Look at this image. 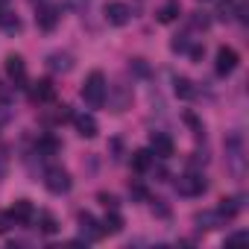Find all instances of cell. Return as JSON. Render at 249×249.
I'll return each mask as SVG.
<instances>
[{
  "instance_id": "31",
  "label": "cell",
  "mask_w": 249,
  "mask_h": 249,
  "mask_svg": "<svg viewBox=\"0 0 249 249\" xmlns=\"http://www.w3.org/2000/svg\"><path fill=\"white\" fill-rule=\"evenodd\" d=\"M100 202H103L106 208H117V196H114V194H100Z\"/></svg>"
},
{
  "instance_id": "30",
  "label": "cell",
  "mask_w": 249,
  "mask_h": 249,
  "mask_svg": "<svg viewBox=\"0 0 249 249\" xmlns=\"http://www.w3.org/2000/svg\"><path fill=\"white\" fill-rule=\"evenodd\" d=\"M129 194H132V196H135V199H144V202H147V199H150V194H147V191H144V188H141V185H132V188H129Z\"/></svg>"
},
{
  "instance_id": "12",
  "label": "cell",
  "mask_w": 249,
  "mask_h": 249,
  "mask_svg": "<svg viewBox=\"0 0 249 249\" xmlns=\"http://www.w3.org/2000/svg\"><path fill=\"white\" fill-rule=\"evenodd\" d=\"M71 120H73V129H76L82 138H97V132H100V123H97V117H94V114H85V111H79V114H71Z\"/></svg>"
},
{
  "instance_id": "4",
  "label": "cell",
  "mask_w": 249,
  "mask_h": 249,
  "mask_svg": "<svg viewBox=\"0 0 249 249\" xmlns=\"http://www.w3.org/2000/svg\"><path fill=\"white\" fill-rule=\"evenodd\" d=\"M3 68H6V76H9L12 88H27V85H30V76H27V62H24V56H18V53H9V56H6V62H3Z\"/></svg>"
},
{
  "instance_id": "19",
  "label": "cell",
  "mask_w": 249,
  "mask_h": 249,
  "mask_svg": "<svg viewBox=\"0 0 249 249\" xmlns=\"http://www.w3.org/2000/svg\"><path fill=\"white\" fill-rule=\"evenodd\" d=\"M129 161H132V170H135V173H147V170L153 167V161H156V156H153L150 150H135Z\"/></svg>"
},
{
  "instance_id": "24",
  "label": "cell",
  "mask_w": 249,
  "mask_h": 249,
  "mask_svg": "<svg viewBox=\"0 0 249 249\" xmlns=\"http://www.w3.org/2000/svg\"><path fill=\"white\" fill-rule=\"evenodd\" d=\"M188 47H191L188 36H176V38L170 41V50H173V53H188Z\"/></svg>"
},
{
  "instance_id": "2",
  "label": "cell",
  "mask_w": 249,
  "mask_h": 249,
  "mask_svg": "<svg viewBox=\"0 0 249 249\" xmlns=\"http://www.w3.org/2000/svg\"><path fill=\"white\" fill-rule=\"evenodd\" d=\"M106 97H108V82L100 71H91L82 82V100L88 108H103L106 106Z\"/></svg>"
},
{
  "instance_id": "9",
  "label": "cell",
  "mask_w": 249,
  "mask_h": 249,
  "mask_svg": "<svg viewBox=\"0 0 249 249\" xmlns=\"http://www.w3.org/2000/svg\"><path fill=\"white\" fill-rule=\"evenodd\" d=\"M150 153L156 159H170L176 153V144H173V138L167 132H153L150 135Z\"/></svg>"
},
{
  "instance_id": "21",
  "label": "cell",
  "mask_w": 249,
  "mask_h": 249,
  "mask_svg": "<svg viewBox=\"0 0 249 249\" xmlns=\"http://www.w3.org/2000/svg\"><path fill=\"white\" fill-rule=\"evenodd\" d=\"M173 91H176V97H182V100H194V97H196V88H194V82H191L188 76H176V79H173Z\"/></svg>"
},
{
  "instance_id": "26",
  "label": "cell",
  "mask_w": 249,
  "mask_h": 249,
  "mask_svg": "<svg viewBox=\"0 0 249 249\" xmlns=\"http://www.w3.org/2000/svg\"><path fill=\"white\" fill-rule=\"evenodd\" d=\"M191 24L196 27V30H208V18H205V12H194V18H191Z\"/></svg>"
},
{
  "instance_id": "18",
  "label": "cell",
  "mask_w": 249,
  "mask_h": 249,
  "mask_svg": "<svg viewBox=\"0 0 249 249\" xmlns=\"http://www.w3.org/2000/svg\"><path fill=\"white\" fill-rule=\"evenodd\" d=\"M0 30H3L6 36H18L21 33V18L9 9H0Z\"/></svg>"
},
{
  "instance_id": "6",
  "label": "cell",
  "mask_w": 249,
  "mask_h": 249,
  "mask_svg": "<svg viewBox=\"0 0 249 249\" xmlns=\"http://www.w3.org/2000/svg\"><path fill=\"white\" fill-rule=\"evenodd\" d=\"M106 21L111 24V27H126L129 21H132V9L123 3V0H111V3H106Z\"/></svg>"
},
{
  "instance_id": "10",
  "label": "cell",
  "mask_w": 249,
  "mask_h": 249,
  "mask_svg": "<svg viewBox=\"0 0 249 249\" xmlns=\"http://www.w3.org/2000/svg\"><path fill=\"white\" fill-rule=\"evenodd\" d=\"M79 231H82V237L79 240H85V243H91V240H100L103 237V229H100V220L94 217V214H88V211H79Z\"/></svg>"
},
{
  "instance_id": "15",
  "label": "cell",
  "mask_w": 249,
  "mask_h": 249,
  "mask_svg": "<svg viewBox=\"0 0 249 249\" xmlns=\"http://www.w3.org/2000/svg\"><path fill=\"white\" fill-rule=\"evenodd\" d=\"M123 226H126V223H123V217L117 214V208H108V214L100 220L103 234H120V231H123Z\"/></svg>"
},
{
  "instance_id": "35",
  "label": "cell",
  "mask_w": 249,
  "mask_h": 249,
  "mask_svg": "<svg viewBox=\"0 0 249 249\" xmlns=\"http://www.w3.org/2000/svg\"><path fill=\"white\" fill-rule=\"evenodd\" d=\"M3 123H6V114H0V126H3Z\"/></svg>"
},
{
  "instance_id": "13",
  "label": "cell",
  "mask_w": 249,
  "mask_h": 249,
  "mask_svg": "<svg viewBox=\"0 0 249 249\" xmlns=\"http://www.w3.org/2000/svg\"><path fill=\"white\" fill-rule=\"evenodd\" d=\"M6 217H9L12 223H18V226H27V223H33L36 208H33V202H30V199H15V205L6 211Z\"/></svg>"
},
{
  "instance_id": "32",
  "label": "cell",
  "mask_w": 249,
  "mask_h": 249,
  "mask_svg": "<svg viewBox=\"0 0 249 249\" xmlns=\"http://www.w3.org/2000/svg\"><path fill=\"white\" fill-rule=\"evenodd\" d=\"M246 237H249L246 231H237V234H229V237H226V243H240V240H246Z\"/></svg>"
},
{
  "instance_id": "1",
  "label": "cell",
  "mask_w": 249,
  "mask_h": 249,
  "mask_svg": "<svg viewBox=\"0 0 249 249\" xmlns=\"http://www.w3.org/2000/svg\"><path fill=\"white\" fill-rule=\"evenodd\" d=\"M223 147H226V164H229L231 176H234V179H243V173H246V147H243V135H240V132L226 135Z\"/></svg>"
},
{
  "instance_id": "22",
  "label": "cell",
  "mask_w": 249,
  "mask_h": 249,
  "mask_svg": "<svg viewBox=\"0 0 249 249\" xmlns=\"http://www.w3.org/2000/svg\"><path fill=\"white\" fill-rule=\"evenodd\" d=\"M38 231L41 234H56L59 231V223H56V217L50 211H41L38 214Z\"/></svg>"
},
{
  "instance_id": "27",
  "label": "cell",
  "mask_w": 249,
  "mask_h": 249,
  "mask_svg": "<svg viewBox=\"0 0 249 249\" xmlns=\"http://www.w3.org/2000/svg\"><path fill=\"white\" fill-rule=\"evenodd\" d=\"M185 123H191V126H194V135L199 138V135H205V129H202V123L194 117V114H185Z\"/></svg>"
},
{
  "instance_id": "23",
  "label": "cell",
  "mask_w": 249,
  "mask_h": 249,
  "mask_svg": "<svg viewBox=\"0 0 249 249\" xmlns=\"http://www.w3.org/2000/svg\"><path fill=\"white\" fill-rule=\"evenodd\" d=\"M156 18H159L161 24H170V21H176V18H179V3H164V6L156 12Z\"/></svg>"
},
{
  "instance_id": "34",
  "label": "cell",
  "mask_w": 249,
  "mask_h": 249,
  "mask_svg": "<svg viewBox=\"0 0 249 249\" xmlns=\"http://www.w3.org/2000/svg\"><path fill=\"white\" fill-rule=\"evenodd\" d=\"M9 6V0H0V9H6Z\"/></svg>"
},
{
  "instance_id": "7",
  "label": "cell",
  "mask_w": 249,
  "mask_h": 249,
  "mask_svg": "<svg viewBox=\"0 0 249 249\" xmlns=\"http://www.w3.org/2000/svg\"><path fill=\"white\" fill-rule=\"evenodd\" d=\"M237 65H240V56H237V50H234V47H220V50H217V62H214V68H217V73H220V76L234 73V71H237Z\"/></svg>"
},
{
  "instance_id": "8",
  "label": "cell",
  "mask_w": 249,
  "mask_h": 249,
  "mask_svg": "<svg viewBox=\"0 0 249 249\" xmlns=\"http://www.w3.org/2000/svg\"><path fill=\"white\" fill-rule=\"evenodd\" d=\"M30 100H33L36 106L53 103V100H56V85H53L50 79H36V82L30 85Z\"/></svg>"
},
{
  "instance_id": "17",
  "label": "cell",
  "mask_w": 249,
  "mask_h": 249,
  "mask_svg": "<svg viewBox=\"0 0 249 249\" xmlns=\"http://www.w3.org/2000/svg\"><path fill=\"white\" fill-rule=\"evenodd\" d=\"M47 68L53 73H68L73 68V59H71V53H50L47 56Z\"/></svg>"
},
{
  "instance_id": "5",
  "label": "cell",
  "mask_w": 249,
  "mask_h": 249,
  "mask_svg": "<svg viewBox=\"0 0 249 249\" xmlns=\"http://www.w3.org/2000/svg\"><path fill=\"white\" fill-rule=\"evenodd\" d=\"M205 188H208V182H205L202 173H185V176L176 179V191H179V196H202Z\"/></svg>"
},
{
  "instance_id": "33",
  "label": "cell",
  "mask_w": 249,
  "mask_h": 249,
  "mask_svg": "<svg viewBox=\"0 0 249 249\" xmlns=\"http://www.w3.org/2000/svg\"><path fill=\"white\" fill-rule=\"evenodd\" d=\"M9 223H12V220H9V217H6V214H0V234H3V231H6V229H9Z\"/></svg>"
},
{
  "instance_id": "20",
  "label": "cell",
  "mask_w": 249,
  "mask_h": 249,
  "mask_svg": "<svg viewBox=\"0 0 249 249\" xmlns=\"http://www.w3.org/2000/svg\"><path fill=\"white\" fill-rule=\"evenodd\" d=\"M59 150H62V144H59L53 135H44V138H38V144H36V153H38L41 159H53Z\"/></svg>"
},
{
  "instance_id": "29",
  "label": "cell",
  "mask_w": 249,
  "mask_h": 249,
  "mask_svg": "<svg viewBox=\"0 0 249 249\" xmlns=\"http://www.w3.org/2000/svg\"><path fill=\"white\" fill-rule=\"evenodd\" d=\"M188 53H191L194 62H199V59L205 56V47H202V44H194V47H188Z\"/></svg>"
},
{
  "instance_id": "11",
  "label": "cell",
  "mask_w": 249,
  "mask_h": 249,
  "mask_svg": "<svg viewBox=\"0 0 249 249\" xmlns=\"http://www.w3.org/2000/svg\"><path fill=\"white\" fill-rule=\"evenodd\" d=\"M59 6H53V3H41L38 6V12H36V24H38V30H44V33H53L56 30V24H59Z\"/></svg>"
},
{
  "instance_id": "28",
  "label": "cell",
  "mask_w": 249,
  "mask_h": 249,
  "mask_svg": "<svg viewBox=\"0 0 249 249\" xmlns=\"http://www.w3.org/2000/svg\"><path fill=\"white\" fill-rule=\"evenodd\" d=\"M132 71H135L138 76H147V73H150V68L144 65V59H132Z\"/></svg>"
},
{
  "instance_id": "3",
  "label": "cell",
  "mask_w": 249,
  "mask_h": 249,
  "mask_svg": "<svg viewBox=\"0 0 249 249\" xmlns=\"http://www.w3.org/2000/svg\"><path fill=\"white\" fill-rule=\"evenodd\" d=\"M44 188H47L50 194L62 196V194H68V191L73 188V179H71V173H68L65 167H59V164H50V167L44 170Z\"/></svg>"
},
{
  "instance_id": "25",
  "label": "cell",
  "mask_w": 249,
  "mask_h": 249,
  "mask_svg": "<svg viewBox=\"0 0 249 249\" xmlns=\"http://www.w3.org/2000/svg\"><path fill=\"white\" fill-rule=\"evenodd\" d=\"M6 170H9V150L0 144V179L6 176Z\"/></svg>"
},
{
  "instance_id": "16",
  "label": "cell",
  "mask_w": 249,
  "mask_h": 249,
  "mask_svg": "<svg viewBox=\"0 0 249 249\" xmlns=\"http://www.w3.org/2000/svg\"><path fill=\"white\" fill-rule=\"evenodd\" d=\"M220 214H223V220L229 223V220H234L240 211H243V196H226V199H220V208H217Z\"/></svg>"
},
{
  "instance_id": "14",
  "label": "cell",
  "mask_w": 249,
  "mask_h": 249,
  "mask_svg": "<svg viewBox=\"0 0 249 249\" xmlns=\"http://www.w3.org/2000/svg\"><path fill=\"white\" fill-rule=\"evenodd\" d=\"M194 223H196V229H205V231L226 226V220H223L220 211H199V214H194Z\"/></svg>"
}]
</instances>
